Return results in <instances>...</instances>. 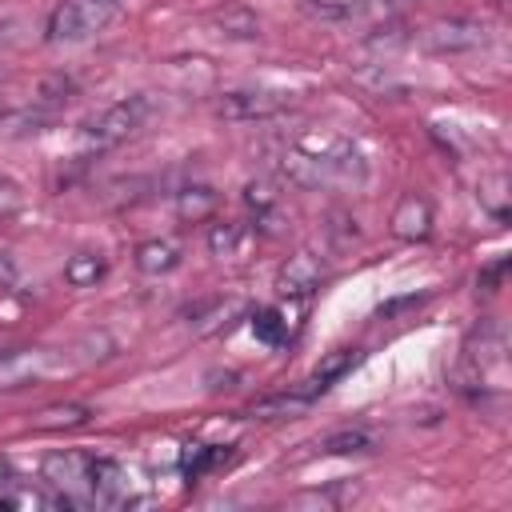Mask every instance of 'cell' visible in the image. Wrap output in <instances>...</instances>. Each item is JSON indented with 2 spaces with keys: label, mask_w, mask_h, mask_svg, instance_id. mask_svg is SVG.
Listing matches in <instances>:
<instances>
[{
  "label": "cell",
  "mask_w": 512,
  "mask_h": 512,
  "mask_svg": "<svg viewBox=\"0 0 512 512\" xmlns=\"http://www.w3.org/2000/svg\"><path fill=\"white\" fill-rule=\"evenodd\" d=\"M148 112H152L148 96H124V100L108 104V108H104L96 120H88L84 136H88V144H92L96 152H104V148H116V144H124L128 136H136V132L144 128Z\"/></svg>",
  "instance_id": "obj_3"
},
{
  "label": "cell",
  "mask_w": 512,
  "mask_h": 512,
  "mask_svg": "<svg viewBox=\"0 0 512 512\" xmlns=\"http://www.w3.org/2000/svg\"><path fill=\"white\" fill-rule=\"evenodd\" d=\"M276 200H280V192H276V184H272V180H252V184L244 188V204H248L256 216L272 212V208H276Z\"/></svg>",
  "instance_id": "obj_25"
},
{
  "label": "cell",
  "mask_w": 512,
  "mask_h": 512,
  "mask_svg": "<svg viewBox=\"0 0 512 512\" xmlns=\"http://www.w3.org/2000/svg\"><path fill=\"white\" fill-rule=\"evenodd\" d=\"M320 280H324V264H320L316 252L304 248V252H296V256L284 260V268L276 276V288L284 296H292V300H304V296H312L320 288Z\"/></svg>",
  "instance_id": "obj_6"
},
{
  "label": "cell",
  "mask_w": 512,
  "mask_h": 512,
  "mask_svg": "<svg viewBox=\"0 0 512 512\" xmlns=\"http://www.w3.org/2000/svg\"><path fill=\"white\" fill-rule=\"evenodd\" d=\"M52 368V352L44 348H12L0 352V388H24L36 376H44Z\"/></svg>",
  "instance_id": "obj_8"
},
{
  "label": "cell",
  "mask_w": 512,
  "mask_h": 512,
  "mask_svg": "<svg viewBox=\"0 0 512 512\" xmlns=\"http://www.w3.org/2000/svg\"><path fill=\"white\" fill-rule=\"evenodd\" d=\"M280 172L300 188H328V184H360L368 176V164L356 144L340 136L324 140H296L280 156Z\"/></svg>",
  "instance_id": "obj_1"
},
{
  "label": "cell",
  "mask_w": 512,
  "mask_h": 512,
  "mask_svg": "<svg viewBox=\"0 0 512 512\" xmlns=\"http://www.w3.org/2000/svg\"><path fill=\"white\" fill-rule=\"evenodd\" d=\"M488 40V28L480 20H464V16H448L436 20L420 32V48L436 52V56H456V52H472Z\"/></svg>",
  "instance_id": "obj_5"
},
{
  "label": "cell",
  "mask_w": 512,
  "mask_h": 512,
  "mask_svg": "<svg viewBox=\"0 0 512 512\" xmlns=\"http://www.w3.org/2000/svg\"><path fill=\"white\" fill-rule=\"evenodd\" d=\"M388 228H392V236L396 240H408V244H420V240H428V232H432V204L424 200V196H404L400 204H396V212H392V220H388Z\"/></svg>",
  "instance_id": "obj_10"
},
{
  "label": "cell",
  "mask_w": 512,
  "mask_h": 512,
  "mask_svg": "<svg viewBox=\"0 0 512 512\" xmlns=\"http://www.w3.org/2000/svg\"><path fill=\"white\" fill-rule=\"evenodd\" d=\"M232 460V452L228 448H216V444H196L188 456H184V472L192 476V480H200V476H208L212 468H220V464H228Z\"/></svg>",
  "instance_id": "obj_22"
},
{
  "label": "cell",
  "mask_w": 512,
  "mask_h": 512,
  "mask_svg": "<svg viewBox=\"0 0 512 512\" xmlns=\"http://www.w3.org/2000/svg\"><path fill=\"white\" fill-rule=\"evenodd\" d=\"M416 0H356L344 8V20L364 28V32H376V28H388V24H400L408 16Z\"/></svg>",
  "instance_id": "obj_11"
},
{
  "label": "cell",
  "mask_w": 512,
  "mask_h": 512,
  "mask_svg": "<svg viewBox=\"0 0 512 512\" xmlns=\"http://www.w3.org/2000/svg\"><path fill=\"white\" fill-rule=\"evenodd\" d=\"M312 16H324V20H344V8L348 4H340V0H300Z\"/></svg>",
  "instance_id": "obj_28"
},
{
  "label": "cell",
  "mask_w": 512,
  "mask_h": 512,
  "mask_svg": "<svg viewBox=\"0 0 512 512\" xmlns=\"http://www.w3.org/2000/svg\"><path fill=\"white\" fill-rule=\"evenodd\" d=\"M320 448L332 452V456H352V452H372L376 440H372V432H364V428H340V432L324 436Z\"/></svg>",
  "instance_id": "obj_21"
},
{
  "label": "cell",
  "mask_w": 512,
  "mask_h": 512,
  "mask_svg": "<svg viewBox=\"0 0 512 512\" xmlns=\"http://www.w3.org/2000/svg\"><path fill=\"white\" fill-rule=\"evenodd\" d=\"M116 4L112 0H64L48 16V40L52 44H80L96 36L112 20Z\"/></svg>",
  "instance_id": "obj_2"
},
{
  "label": "cell",
  "mask_w": 512,
  "mask_h": 512,
  "mask_svg": "<svg viewBox=\"0 0 512 512\" xmlns=\"http://www.w3.org/2000/svg\"><path fill=\"white\" fill-rule=\"evenodd\" d=\"M24 208V188L12 176H0V220H12Z\"/></svg>",
  "instance_id": "obj_26"
},
{
  "label": "cell",
  "mask_w": 512,
  "mask_h": 512,
  "mask_svg": "<svg viewBox=\"0 0 512 512\" xmlns=\"http://www.w3.org/2000/svg\"><path fill=\"white\" fill-rule=\"evenodd\" d=\"M504 272H508V256H496L488 268H480V276H476V280H480V288H484V292H496V288L504 284Z\"/></svg>",
  "instance_id": "obj_27"
},
{
  "label": "cell",
  "mask_w": 512,
  "mask_h": 512,
  "mask_svg": "<svg viewBox=\"0 0 512 512\" xmlns=\"http://www.w3.org/2000/svg\"><path fill=\"white\" fill-rule=\"evenodd\" d=\"M136 268L144 272V276H168L176 264H180V248L172 244V240H144V244H136Z\"/></svg>",
  "instance_id": "obj_13"
},
{
  "label": "cell",
  "mask_w": 512,
  "mask_h": 512,
  "mask_svg": "<svg viewBox=\"0 0 512 512\" xmlns=\"http://www.w3.org/2000/svg\"><path fill=\"white\" fill-rule=\"evenodd\" d=\"M104 272H108V260H104L100 252H76V256H68V264H64V280H68L72 288H92Z\"/></svg>",
  "instance_id": "obj_17"
},
{
  "label": "cell",
  "mask_w": 512,
  "mask_h": 512,
  "mask_svg": "<svg viewBox=\"0 0 512 512\" xmlns=\"http://www.w3.org/2000/svg\"><path fill=\"white\" fill-rule=\"evenodd\" d=\"M0 120H4V104H0Z\"/></svg>",
  "instance_id": "obj_30"
},
{
  "label": "cell",
  "mask_w": 512,
  "mask_h": 512,
  "mask_svg": "<svg viewBox=\"0 0 512 512\" xmlns=\"http://www.w3.org/2000/svg\"><path fill=\"white\" fill-rule=\"evenodd\" d=\"M252 336H256L260 344H268V348H280V344L288 340V320H284V312H280V308H260V312L252 316Z\"/></svg>",
  "instance_id": "obj_20"
},
{
  "label": "cell",
  "mask_w": 512,
  "mask_h": 512,
  "mask_svg": "<svg viewBox=\"0 0 512 512\" xmlns=\"http://www.w3.org/2000/svg\"><path fill=\"white\" fill-rule=\"evenodd\" d=\"M92 420V412L84 404H48L44 412H36L32 428L36 432H64V428H84Z\"/></svg>",
  "instance_id": "obj_16"
},
{
  "label": "cell",
  "mask_w": 512,
  "mask_h": 512,
  "mask_svg": "<svg viewBox=\"0 0 512 512\" xmlns=\"http://www.w3.org/2000/svg\"><path fill=\"white\" fill-rule=\"evenodd\" d=\"M288 108H292V92H284V88H232V92L216 96V116H224L232 124L272 120Z\"/></svg>",
  "instance_id": "obj_4"
},
{
  "label": "cell",
  "mask_w": 512,
  "mask_h": 512,
  "mask_svg": "<svg viewBox=\"0 0 512 512\" xmlns=\"http://www.w3.org/2000/svg\"><path fill=\"white\" fill-rule=\"evenodd\" d=\"M232 312H244V304H240V300H216L212 308H196V316H192L196 336H212V332L228 328V324H232V320H228Z\"/></svg>",
  "instance_id": "obj_19"
},
{
  "label": "cell",
  "mask_w": 512,
  "mask_h": 512,
  "mask_svg": "<svg viewBox=\"0 0 512 512\" xmlns=\"http://www.w3.org/2000/svg\"><path fill=\"white\" fill-rule=\"evenodd\" d=\"M36 100H40L44 108L68 104V100H72V80H68V76H44L40 88H36Z\"/></svg>",
  "instance_id": "obj_24"
},
{
  "label": "cell",
  "mask_w": 512,
  "mask_h": 512,
  "mask_svg": "<svg viewBox=\"0 0 512 512\" xmlns=\"http://www.w3.org/2000/svg\"><path fill=\"white\" fill-rule=\"evenodd\" d=\"M216 204H220V196H216L208 184H188V188L176 192V216H180L184 224L208 220V216L216 212Z\"/></svg>",
  "instance_id": "obj_14"
},
{
  "label": "cell",
  "mask_w": 512,
  "mask_h": 512,
  "mask_svg": "<svg viewBox=\"0 0 512 512\" xmlns=\"http://www.w3.org/2000/svg\"><path fill=\"white\" fill-rule=\"evenodd\" d=\"M480 204H484L488 216L508 220V180H504V176H488V180L480 184Z\"/></svg>",
  "instance_id": "obj_23"
},
{
  "label": "cell",
  "mask_w": 512,
  "mask_h": 512,
  "mask_svg": "<svg viewBox=\"0 0 512 512\" xmlns=\"http://www.w3.org/2000/svg\"><path fill=\"white\" fill-rule=\"evenodd\" d=\"M360 356H364L360 348H336V352H328V356H324V360L312 368V376H308L304 384H308V388L320 396V392H328L336 380H344V376H348V372L360 364Z\"/></svg>",
  "instance_id": "obj_12"
},
{
  "label": "cell",
  "mask_w": 512,
  "mask_h": 512,
  "mask_svg": "<svg viewBox=\"0 0 512 512\" xmlns=\"http://www.w3.org/2000/svg\"><path fill=\"white\" fill-rule=\"evenodd\" d=\"M496 364H504V336H500V328L492 324V320H484L472 336H468V344H464V372L472 376V380H480L488 368H496Z\"/></svg>",
  "instance_id": "obj_7"
},
{
  "label": "cell",
  "mask_w": 512,
  "mask_h": 512,
  "mask_svg": "<svg viewBox=\"0 0 512 512\" xmlns=\"http://www.w3.org/2000/svg\"><path fill=\"white\" fill-rule=\"evenodd\" d=\"M316 404V392L300 380L296 388H284V392H272V396H260L248 404L244 416H256V420H288V416H300Z\"/></svg>",
  "instance_id": "obj_9"
},
{
  "label": "cell",
  "mask_w": 512,
  "mask_h": 512,
  "mask_svg": "<svg viewBox=\"0 0 512 512\" xmlns=\"http://www.w3.org/2000/svg\"><path fill=\"white\" fill-rule=\"evenodd\" d=\"M212 28H216L220 36H228V40H256V36H260V20H256L248 8H240V4L220 8V12L212 16Z\"/></svg>",
  "instance_id": "obj_15"
},
{
  "label": "cell",
  "mask_w": 512,
  "mask_h": 512,
  "mask_svg": "<svg viewBox=\"0 0 512 512\" xmlns=\"http://www.w3.org/2000/svg\"><path fill=\"white\" fill-rule=\"evenodd\" d=\"M112 4H120V0H112Z\"/></svg>",
  "instance_id": "obj_31"
},
{
  "label": "cell",
  "mask_w": 512,
  "mask_h": 512,
  "mask_svg": "<svg viewBox=\"0 0 512 512\" xmlns=\"http://www.w3.org/2000/svg\"><path fill=\"white\" fill-rule=\"evenodd\" d=\"M8 484H12V472H8V464H4V460H0V492H4V488H8Z\"/></svg>",
  "instance_id": "obj_29"
},
{
  "label": "cell",
  "mask_w": 512,
  "mask_h": 512,
  "mask_svg": "<svg viewBox=\"0 0 512 512\" xmlns=\"http://www.w3.org/2000/svg\"><path fill=\"white\" fill-rule=\"evenodd\" d=\"M240 248H244V224H236V220H216V224L208 228V252H212L216 260H232V256H240Z\"/></svg>",
  "instance_id": "obj_18"
}]
</instances>
